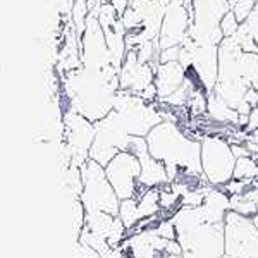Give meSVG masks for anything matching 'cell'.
Returning a JSON list of instances; mask_svg holds the SVG:
<instances>
[{
  "label": "cell",
  "mask_w": 258,
  "mask_h": 258,
  "mask_svg": "<svg viewBox=\"0 0 258 258\" xmlns=\"http://www.w3.org/2000/svg\"><path fill=\"white\" fill-rule=\"evenodd\" d=\"M241 24L238 23V19H236L234 12L229 11L226 16L222 18V21H220V30H222V35L224 38H229V36H234L236 33H238Z\"/></svg>",
  "instance_id": "obj_14"
},
{
  "label": "cell",
  "mask_w": 258,
  "mask_h": 258,
  "mask_svg": "<svg viewBox=\"0 0 258 258\" xmlns=\"http://www.w3.org/2000/svg\"><path fill=\"white\" fill-rule=\"evenodd\" d=\"M229 4H231V11L234 12L238 23L243 24L248 19V16L251 14L256 0H229Z\"/></svg>",
  "instance_id": "obj_13"
},
{
  "label": "cell",
  "mask_w": 258,
  "mask_h": 258,
  "mask_svg": "<svg viewBox=\"0 0 258 258\" xmlns=\"http://www.w3.org/2000/svg\"><path fill=\"white\" fill-rule=\"evenodd\" d=\"M155 80V69L138 59L135 50H127L122 66L119 69V90L141 97Z\"/></svg>",
  "instance_id": "obj_9"
},
{
  "label": "cell",
  "mask_w": 258,
  "mask_h": 258,
  "mask_svg": "<svg viewBox=\"0 0 258 258\" xmlns=\"http://www.w3.org/2000/svg\"><path fill=\"white\" fill-rule=\"evenodd\" d=\"M202 172L212 186H226L232 181L236 167V155L227 140L220 136H205L200 141Z\"/></svg>",
  "instance_id": "obj_3"
},
{
  "label": "cell",
  "mask_w": 258,
  "mask_h": 258,
  "mask_svg": "<svg viewBox=\"0 0 258 258\" xmlns=\"http://www.w3.org/2000/svg\"><path fill=\"white\" fill-rule=\"evenodd\" d=\"M150 155L162 162L167 169L169 182L179 169H188L191 172H202L200 162V141L191 140L182 129L172 120H162L147 135Z\"/></svg>",
  "instance_id": "obj_1"
},
{
  "label": "cell",
  "mask_w": 258,
  "mask_h": 258,
  "mask_svg": "<svg viewBox=\"0 0 258 258\" xmlns=\"http://www.w3.org/2000/svg\"><path fill=\"white\" fill-rule=\"evenodd\" d=\"M153 85L157 88V100H165L184 85V66L179 60L159 64L155 69Z\"/></svg>",
  "instance_id": "obj_10"
},
{
  "label": "cell",
  "mask_w": 258,
  "mask_h": 258,
  "mask_svg": "<svg viewBox=\"0 0 258 258\" xmlns=\"http://www.w3.org/2000/svg\"><path fill=\"white\" fill-rule=\"evenodd\" d=\"M191 16L184 7V0H169L164 11L162 26L159 33V48L165 50L177 47L188 38Z\"/></svg>",
  "instance_id": "obj_8"
},
{
  "label": "cell",
  "mask_w": 258,
  "mask_h": 258,
  "mask_svg": "<svg viewBox=\"0 0 258 258\" xmlns=\"http://www.w3.org/2000/svg\"><path fill=\"white\" fill-rule=\"evenodd\" d=\"M253 88H255V90H258V78H256V80H255V83H253Z\"/></svg>",
  "instance_id": "obj_16"
},
{
  "label": "cell",
  "mask_w": 258,
  "mask_h": 258,
  "mask_svg": "<svg viewBox=\"0 0 258 258\" xmlns=\"http://www.w3.org/2000/svg\"><path fill=\"white\" fill-rule=\"evenodd\" d=\"M236 38H249L258 45V0L253 7L251 14L248 16V19L244 21L239 26L238 33H236Z\"/></svg>",
  "instance_id": "obj_12"
},
{
  "label": "cell",
  "mask_w": 258,
  "mask_h": 258,
  "mask_svg": "<svg viewBox=\"0 0 258 258\" xmlns=\"http://www.w3.org/2000/svg\"><path fill=\"white\" fill-rule=\"evenodd\" d=\"M253 177H258L256 160L253 157H239L236 160L232 179H238V181H253Z\"/></svg>",
  "instance_id": "obj_11"
},
{
  "label": "cell",
  "mask_w": 258,
  "mask_h": 258,
  "mask_svg": "<svg viewBox=\"0 0 258 258\" xmlns=\"http://www.w3.org/2000/svg\"><path fill=\"white\" fill-rule=\"evenodd\" d=\"M64 129L71 162L74 167H81L90 159V148L95 140V122H91L76 110L64 114Z\"/></svg>",
  "instance_id": "obj_7"
},
{
  "label": "cell",
  "mask_w": 258,
  "mask_h": 258,
  "mask_svg": "<svg viewBox=\"0 0 258 258\" xmlns=\"http://www.w3.org/2000/svg\"><path fill=\"white\" fill-rule=\"evenodd\" d=\"M109 4L112 7H114V11L119 14V18L124 14L127 9H129V6H131V0H109Z\"/></svg>",
  "instance_id": "obj_15"
},
{
  "label": "cell",
  "mask_w": 258,
  "mask_h": 258,
  "mask_svg": "<svg viewBox=\"0 0 258 258\" xmlns=\"http://www.w3.org/2000/svg\"><path fill=\"white\" fill-rule=\"evenodd\" d=\"M105 174L119 200L135 198L138 195L141 164L133 153L119 152L105 165Z\"/></svg>",
  "instance_id": "obj_6"
},
{
  "label": "cell",
  "mask_w": 258,
  "mask_h": 258,
  "mask_svg": "<svg viewBox=\"0 0 258 258\" xmlns=\"http://www.w3.org/2000/svg\"><path fill=\"white\" fill-rule=\"evenodd\" d=\"M81 170V205L86 214L105 212L110 215H119L120 200L107 179L105 167L98 162L88 159L80 167Z\"/></svg>",
  "instance_id": "obj_2"
},
{
  "label": "cell",
  "mask_w": 258,
  "mask_h": 258,
  "mask_svg": "<svg viewBox=\"0 0 258 258\" xmlns=\"http://www.w3.org/2000/svg\"><path fill=\"white\" fill-rule=\"evenodd\" d=\"M231 11L229 0H193V18L188 38L203 45H220L224 40L220 21Z\"/></svg>",
  "instance_id": "obj_4"
},
{
  "label": "cell",
  "mask_w": 258,
  "mask_h": 258,
  "mask_svg": "<svg viewBox=\"0 0 258 258\" xmlns=\"http://www.w3.org/2000/svg\"><path fill=\"white\" fill-rule=\"evenodd\" d=\"M224 246L229 258H258V227L253 219L229 210L224 217Z\"/></svg>",
  "instance_id": "obj_5"
}]
</instances>
